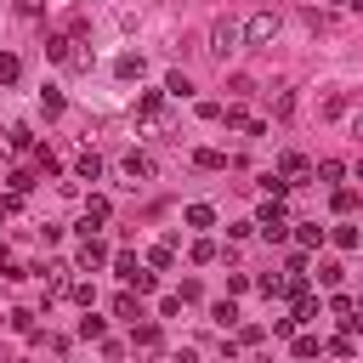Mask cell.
I'll return each instance as SVG.
<instances>
[{
    "mask_svg": "<svg viewBox=\"0 0 363 363\" xmlns=\"http://www.w3.org/2000/svg\"><path fill=\"white\" fill-rule=\"evenodd\" d=\"M318 352H323V340H318V335H295V357H301V363H306V357H318Z\"/></svg>",
    "mask_w": 363,
    "mask_h": 363,
    "instance_id": "obj_20",
    "label": "cell"
},
{
    "mask_svg": "<svg viewBox=\"0 0 363 363\" xmlns=\"http://www.w3.org/2000/svg\"><path fill=\"white\" fill-rule=\"evenodd\" d=\"M6 329H17V335H34V312H23V306H17V312H6Z\"/></svg>",
    "mask_w": 363,
    "mask_h": 363,
    "instance_id": "obj_18",
    "label": "cell"
},
{
    "mask_svg": "<svg viewBox=\"0 0 363 363\" xmlns=\"http://www.w3.org/2000/svg\"><path fill=\"white\" fill-rule=\"evenodd\" d=\"M79 335H85V340H102L108 323H102V318H79Z\"/></svg>",
    "mask_w": 363,
    "mask_h": 363,
    "instance_id": "obj_26",
    "label": "cell"
},
{
    "mask_svg": "<svg viewBox=\"0 0 363 363\" xmlns=\"http://www.w3.org/2000/svg\"><path fill=\"white\" fill-rule=\"evenodd\" d=\"M210 318H216L221 329H233V323H238V306H233V301H216V306H210Z\"/></svg>",
    "mask_w": 363,
    "mask_h": 363,
    "instance_id": "obj_17",
    "label": "cell"
},
{
    "mask_svg": "<svg viewBox=\"0 0 363 363\" xmlns=\"http://www.w3.org/2000/svg\"><path fill=\"white\" fill-rule=\"evenodd\" d=\"M113 318H130V323H136V318H142V301H136V295H113Z\"/></svg>",
    "mask_w": 363,
    "mask_h": 363,
    "instance_id": "obj_14",
    "label": "cell"
},
{
    "mask_svg": "<svg viewBox=\"0 0 363 363\" xmlns=\"http://www.w3.org/2000/svg\"><path fill=\"white\" fill-rule=\"evenodd\" d=\"M136 346L142 352H159V323H136Z\"/></svg>",
    "mask_w": 363,
    "mask_h": 363,
    "instance_id": "obj_19",
    "label": "cell"
},
{
    "mask_svg": "<svg viewBox=\"0 0 363 363\" xmlns=\"http://www.w3.org/2000/svg\"><path fill=\"white\" fill-rule=\"evenodd\" d=\"M17 74H23V57L17 51H0V85H11Z\"/></svg>",
    "mask_w": 363,
    "mask_h": 363,
    "instance_id": "obj_15",
    "label": "cell"
},
{
    "mask_svg": "<svg viewBox=\"0 0 363 363\" xmlns=\"http://www.w3.org/2000/svg\"><path fill=\"white\" fill-rule=\"evenodd\" d=\"M142 68H147V62H142L136 51H125V57L113 62V74H119V79H142Z\"/></svg>",
    "mask_w": 363,
    "mask_h": 363,
    "instance_id": "obj_8",
    "label": "cell"
},
{
    "mask_svg": "<svg viewBox=\"0 0 363 363\" xmlns=\"http://www.w3.org/2000/svg\"><path fill=\"white\" fill-rule=\"evenodd\" d=\"M329 312H340V318H352V312H357V301H352V295H335V301H329Z\"/></svg>",
    "mask_w": 363,
    "mask_h": 363,
    "instance_id": "obj_34",
    "label": "cell"
},
{
    "mask_svg": "<svg viewBox=\"0 0 363 363\" xmlns=\"http://www.w3.org/2000/svg\"><path fill=\"white\" fill-rule=\"evenodd\" d=\"M119 170L130 176V187H136V182H153V176H159V164H153V153H136V147H130V153L119 159Z\"/></svg>",
    "mask_w": 363,
    "mask_h": 363,
    "instance_id": "obj_4",
    "label": "cell"
},
{
    "mask_svg": "<svg viewBox=\"0 0 363 363\" xmlns=\"http://www.w3.org/2000/svg\"><path fill=\"white\" fill-rule=\"evenodd\" d=\"M335 244H340V250H357L363 233H357V227H335Z\"/></svg>",
    "mask_w": 363,
    "mask_h": 363,
    "instance_id": "obj_23",
    "label": "cell"
},
{
    "mask_svg": "<svg viewBox=\"0 0 363 363\" xmlns=\"http://www.w3.org/2000/svg\"><path fill=\"white\" fill-rule=\"evenodd\" d=\"M74 261H79V267H85V272H96V267H102V261H108V250H102V238H96V233H91V238H85V244H79V255H74Z\"/></svg>",
    "mask_w": 363,
    "mask_h": 363,
    "instance_id": "obj_6",
    "label": "cell"
},
{
    "mask_svg": "<svg viewBox=\"0 0 363 363\" xmlns=\"http://www.w3.org/2000/svg\"><path fill=\"white\" fill-rule=\"evenodd\" d=\"M187 255H193V267H204V261H216V244H210V238H199Z\"/></svg>",
    "mask_w": 363,
    "mask_h": 363,
    "instance_id": "obj_24",
    "label": "cell"
},
{
    "mask_svg": "<svg viewBox=\"0 0 363 363\" xmlns=\"http://www.w3.org/2000/svg\"><path fill=\"white\" fill-rule=\"evenodd\" d=\"M255 227H261V238H272V244H278V238L289 233V216L278 210V199H267V204L255 210Z\"/></svg>",
    "mask_w": 363,
    "mask_h": 363,
    "instance_id": "obj_2",
    "label": "cell"
},
{
    "mask_svg": "<svg viewBox=\"0 0 363 363\" xmlns=\"http://www.w3.org/2000/svg\"><path fill=\"white\" fill-rule=\"evenodd\" d=\"M238 40H244V28H238V23H227V17H216V23H210V57L238 51Z\"/></svg>",
    "mask_w": 363,
    "mask_h": 363,
    "instance_id": "obj_1",
    "label": "cell"
},
{
    "mask_svg": "<svg viewBox=\"0 0 363 363\" xmlns=\"http://www.w3.org/2000/svg\"><path fill=\"white\" fill-rule=\"evenodd\" d=\"M164 91H170V96H193V79L176 68V74H164Z\"/></svg>",
    "mask_w": 363,
    "mask_h": 363,
    "instance_id": "obj_16",
    "label": "cell"
},
{
    "mask_svg": "<svg viewBox=\"0 0 363 363\" xmlns=\"http://www.w3.org/2000/svg\"><path fill=\"white\" fill-rule=\"evenodd\" d=\"M45 57L51 62H74V34H51L45 40Z\"/></svg>",
    "mask_w": 363,
    "mask_h": 363,
    "instance_id": "obj_7",
    "label": "cell"
},
{
    "mask_svg": "<svg viewBox=\"0 0 363 363\" xmlns=\"http://www.w3.org/2000/svg\"><path fill=\"white\" fill-rule=\"evenodd\" d=\"M113 272H119V278L130 284V272H136V255H113Z\"/></svg>",
    "mask_w": 363,
    "mask_h": 363,
    "instance_id": "obj_33",
    "label": "cell"
},
{
    "mask_svg": "<svg viewBox=\"0 0 363 363\" xmlns=\"http://www.w3.org/2000/svg\"><path fill=\"white\" fill-rule=\"evenodd\" d=\"M357 182H363V159H357Z\"/></svg>",
    "mask_w": 363,
    "mask_h": 363,
    "instance_id": "obj_36",
    "label": "cell"
},
{
    "mask_svg": "<svg viewBox=\"0 0 363 363\" xmlns=\"http://www.w3.org/2000/svg\"><path fill=\"white\" fill-rule=\"evenodd\" d=\"M278 176H284L289 187H301V182L312 176V164H306V153H284V159H278Z\"/></svg>",
    "mask_w": 363,
    "mask_h": 363,
    "instance_id": "obj_5",
    "label": "cell"
},
{
    "mask_svg": "<svg viewBox=\"0 0 363 363\" xmlns=\"http://www.w3.org/2000/svg\"><path fill=\"white\" fill-rule=\"evenodd\" d=\"M136 108H142V113L153 119V113H159V91H142V96H136Z\"/></svg>",
    "mask_w": 363,
    "mask_h": 363,
    "instance_id": "obj_31",
    "label": "cell"
},
{
    "mask_svg": "<svg viewBox=\"0 0 363 363\" xmlns=\"http://www.w3.org/2000/svg\"><path fill=\"white\" fill-rule=\"evenodd\" d=\"M6 147H11V153H28V147H34L28 125H11V130H6Z\"/></svg>",
    "mask_w": 363,
    "mask_h": 363,
    "instance_id": "obj_10",
    "label": "cell"
},
{
    "mask_svg": "<svg viewBox=\"0 0 363 363\" xmlns=\"http://www.w3.org/2000/svg\"><path fill=\"white\" fill-rule=\"evenodd\" d=\"M352 130H357V136H363V113H357V119H352Z\"/></svg>",
    "mask_w": 363,
    "mask_h": 363,
    "instance_id": "obj_35",
    "label": "cell"
},
{
    "mask_svg": "<svg viewBox=\"0 0 363 363\" xmlns=\"http://www.w3.org/2000/svg\"><path fill=\"white\" fill-rule=\"evenodd\" d=\"M74 170H79V182H96V176H102V159H96V153H79Z\"/></svg>",
    "mask_w": 363,
    "mask_h": 363,
    "instance_id": "obj_11",
    "label": "cell"
},
{
    "mask_svg": "<svg viewBox=\"0 0 363 363\" xmlns=\"http://www.w3.org/2000/svg\"><path fill=\"white\" fill-rule=\"evenodd\" d=\"M193 164H199V170H227V153H221V147H199Z\"/></svg>",
    "mask_w": 363,
    "mask_h": 363,
    "instance_id": "obj_9",
    "label": "cell"
},
{
    "mask_svg": "<svg viewBox=\"0 0 363 363\" xmlns=\"http://www.w3.org/2000/svg\"><path fill=\"white\" fill-rule=\"evenodd\" d=\"M6 182H11V193H28V187H34V176H28V170H11Z\"/></svg>",
    "mask_w": 363,
    "mask_h": 363,
    "instance_id": "obj_32",
    "label": "cell"
},
{
    "mask_svg": "<svg viewBox=\"0 0 363 363\" xmlns=\"http://www.w3.org/2000/svg\"><path fill=\"white\" fill-rule=\"evenodd\" d=\"M318 176H323V182H340V176H346V164H340V159H323V164H318Z\"/></svg>",
    "mask_w": 363,
    "mask_h": 363,
    "instance_id": "obj_27",
    "label": "cell"
},
{
    "mask_svg": "<svg viewBox=\"0 0 363 363\" xmlns=\"http://www.w3.org/2000/svg\"><path fill=\"white\" fill-rule=\"evenodd\" d=\"M182 221H187V227H216V210H210V204H187Z\"/></svg>",
    "mask_w": 363,
    "mask_h": 363,
    "instance_id": "obj_12",
    "label": "cell"
},
{
    "mask_svg": "<svg viewBox=\"0 0 363 363\" xmlns=\"http://www.w3.org/2000/svg\"><path fill=\"white\" fill-rule=\"evenodd\" d=\"M295 244H301V250H318V244H323V227H318V221H301Z\"/></svg>",
    "mask_w": 363,
    "mask_h": 363,
    "instance_id": "obj_13",
    "label": "cell"
},
{
    "mask_svg": "<svg viewBox=\"0 0 363 363\" xmlns=\"http://www.w3.org/2000/svg\"><path fill=\"white\" fill-rule=\"evenodd\" d=\"M261 193H267V199H284V193H289V182H284V176H272V170H267V176H261Z\"/></svg>",
    "mask_w": 363,
    "mask_h": 363,
    "instance_id": "obj_21",
    "label": "cell"
},
{
    "mask_svg": "<svg viewBox=\"0 0 363 363\" xmlns=\"http://www.w3.org/2000/svg\"><path fill=\"white\" fill-rule=\"evenodd\" d=\"M357 312H363V301H357Z\"/></svg>",
    "mask_w": 363,
    "mask_h": 363,
    "instance_id": "obj_37",
    "label": "cell"
},
{
    "mask_svg": "<svg viewBox=\"0 0 363 363\" xmlns=\"http://www.w3.org/2000/svg\"><path fill=\"white\" fill-rule=\"evenodd\" d=\"M40 113L57 119V113H62V91H45V96H40Z\"/></svg>",
    "mask_w": 363,
    "mask_h": 363,
    "instance_id": "obj_22",
    "label": "cell"
},
{
    "mask_svg": "<svg viewBox=\"0 0 363 363\" xmlns=\"http://www.w3.org/2000/svg\"><path fill=\"white\" fill-rule=\"evenodd\" d=\"M130 284H136V295H153V272H147V267H136V272H130Z\"/></svg>",
    "mask_w": 363,
    "mask_h": 363,
    "instance_id": "obj_29",
    "label": "cell"
},
{
    "mask_svg": "<svg viewBox=\"0 0 363 363\" xmlns=\"http://www.w3.org/2000/svg\"><path fill=\"white\" fill-rule=\"evenodd\" d=\"M147 261H153V267H176V250H170V244H153Z\"/></svg>",
    "mask_w": 363,
    "mask_h": 363,
    "instance_id": "obj_25",
    "label": "cell"
},
{
    "mask_svg": "<svg viewBox=\"0 0 363 363\" xmlns=\"http://www.w3.org/2000/svg\"><path fill=\"white\" fill-rule=\"evenodd\" d=\"M335 210H340V216H352V210H357V193H352V187H340V193H335Z\"/></svg>",
    "mask_w": 363,
    "mask_h": 363,
    "instance_id": "obj_28",
    "label": "cell"
},
{
    "mask_svg": "<svg viewBox=\"0 0 363 363\" xmlns=\"http://www.w3.org/2000/svg\"><path fill=\"white\" fill-rule=\"evenodd\" d=\"M244 40H250V45H267V40H278V11H255V17L244 23Z\"/></svg>",
    "mask_w": 363,
    "mask_h": 363,
    "instance_id": "obj_3",
    "label": "cell"
},
{
    "mask_svg": "<svg viewBox=\"0 0 363 363\" xmlns=\"http://www.w3.org/2000/svg\"><path fill=\"white\" fill-rule=\"evenodd\" d=\"M255 340H267V329H261V323H244V329H238V346H255Z\"/></svg>",
    "mask_w": 363,
    "mask_h": 363,
    "instance_id": "obj_30",
    "label": "cell"
}]
</instances>
